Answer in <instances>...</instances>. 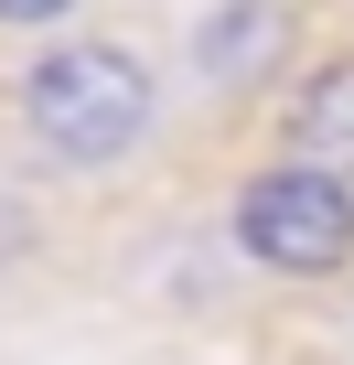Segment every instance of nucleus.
<instances>
[{
  "label": "nucleus",
  "mask_w": 354,
  "mask_h": 365,
  "mask_svg": "<svg viewBox=\"0 0 354 365\" xmlns=\"http://www.w3.org/2000/svg\"><path fill=\"white\" fill-rule=\"evenodd\" d=\"M22 129L65 161V172H108L150 140V65L129 43L65 33L22 65Z\"/></svg>",
  "instance_id": "f257e3e1"
},
{
  "label": "nucleus",
  "mask_w": 354,
  "mask_h": 365,
  "mask_svg": "<svg viewBox=\"0 0 354 365\" xmlns=\"http://www.w3.org/2000/svg\"><path fill=\"white\" fill-rule=\"evenodd\" d=\"M236 247L269 269V279H343L354 269V182L311 172V161H279L236 194Z\"/></svg>",
  "instance_id": "f03ea898"
},
{
  "label": "nucleus",
  "mask_w": 354,
  "mask_h": 365,
  "mask_svg": "<svg viewBox=\"0 0 354 365\" xmlns=\"http://www.w3.org/2000/svg\"><path fill=\"white\" fill-rule=\"evenodd\" d=\"M290 161L354 182V54H322V65L290 86Z\"/></svg>",
  "instance_id": "7ed1b4c3"
},
{
  "label": "nucleus",
  "mask_w": 354,
  "mask_h": 365,
  "mask_svg": "<svg viewBox=\"0 0 354 365\" xmlns=\"http://www.w3.org/2000/svg\"><path fill=\"white\" fill-rule=\"evenodd\" d=\"M279 54H290V11H215V22H194V65L215 86H247Z\"/></svg>",
  "instance_id": "20e7f679"
}]
</instances>
